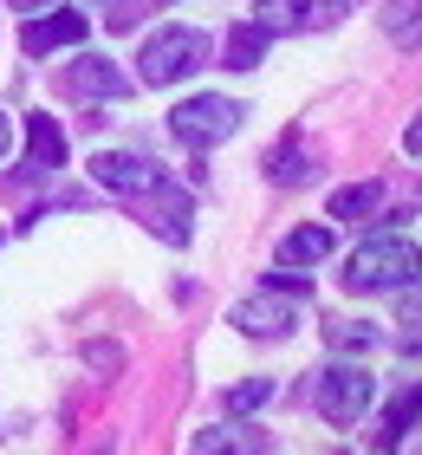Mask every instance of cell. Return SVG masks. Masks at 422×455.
Segmentation results:
<instances>
[{"mask_svg":"<svg viewBox=\"0 0 422 455\" xmlns=\"http://www.w3.org/2000/svg\"><path fill=\"white\" fill-rule=\"evenodd\" d=\"M27 150H33V170H59V163H66V131L33 111L27 117Z\"/></svg>","mask_w":422,"mask_h":455,"instance_id":"obj_11","label":"cell"},{"mask_svg":"<svg viewBox=\"0 0 422 455\" xmlns=\"http://www.w3.org/2000/svg\"><path fill=\"white\" fill-rule=\"evenodd\" d=\"M384 33H390V39H403V46H422V0H410V7L396 0V7L384 13Z\"/></svg>","mask_w":422,"mask_h":455,"instance_id":"obj_16","label":"cell"},{"mask_svg":"<svg viewBox=\"0 0 422 455\" xmlns=\"http://www.w3.org/2000/svg\"><path fill=\"white\" fill-rule=\"evenodd\" d=\"M84 364H98V371H117V345H84Z\"/></svg>","mask_w":422,"mask_h":455,"instance_id":"obj_22","label":"cell"},{"mask_svg":"<svg viewBox=\"0 0 422 455\" xmlns=\"http://www.w3.org/2000/svg\"><path fill=\"white\" fill-rule=\"evenodd\" d=\"M370 397H377V384H370L364 364H331L325 378H319V417L338 423V429H351L357 417H364Z\"/></svg>","mask_w":422,"mask_h":455,"instance_id":"obj_4","label":"cell"},{"mask_svg":"<svg viewBox=\"0 0 422 455\" xmlns=\"http://www.w3.org/2000/svg\"><path fill=\"white\" fill-rule=\"evenodd\" d=\"M163 7H176V0H163Z\"/></svg>","mask_w":422,"mask_h":455,"instance_id":"obj_26","label":"cell"},{"mask_svg":"<svg viewBox=\"0 0 422 455\" xmlns=\"http://www.w3.org/2000/svg\"><path fill=\"white\" fill-rule=\"evenodd\" d=\"M66 92H72V98H131V78H123V72L111 66V59L84 52V59H72Z\"/></svg>","mask_w":422,"mask_h":455,"instance_id":"obj_9","label":"cell"},{"mask_svg":"<svg viewBox=\"0 0 422 455\" xmlns=\"http://www.w3.org/2000/svg\"><path fill=\"white\" fill-rule=\"evenodd\" d=\"M403 150H410V156H422V117H416L410 131H403Z\"/></svg>","mask_w":422,"mask_h":455,"instance_id":"obj_23","label":"cell"},{"mask_svg":"<svg viewBox=\"0 0 422 455\" xmlns=\"http://www.w3.org/2000/svg\"><path fill=\"white\" fill-rule=\"evenodd\" d=\"M92 7H98L104 20H111L117 33H123V27H137V0H92Z\"/></svg>","mask_w":422,"mask_h":455,"instance_id":"obj_20","label":"cell"},{"mask_svg":"<svg viewBox=\"0 0 422 455\" xmlns=\"http://www.w3.org/2000/svg\"><path fill=\"white\" fill-rule=\"evenodd\" d=\"M267 397H273V378H247V384L227 390V410H235V417H253V410H260Z\"/></svg>","mask_w":422,"mask_h":455,"instance_id":"obj_17","label":"cell"},{"mask_svg":"<svg viewBox=\"0 0 422 455\" xmlns=\"http://www.w3.org/2000/svg\"><path fill=\"white\" fill-rule=\"evenodd\" d=\"M235 325L247 339H286L292 325H299V306H292L286 286H267V293H247L235 306Z\"/></svg>","mask_w":422,"mask_h":455,"instance_id":"obj_6","label":"cell"},{"mask_svg":"<svg viewBox=\"0 0 422 455\" xmlns=\"http://www.w3.org/2000/svg\"><path fill=\"white\" fill-rule=\"evenodd\" d=\"M410 280H422V254L403 235H377V241H364L345 260V286L351 293H396V286H410Z\"/></svg>","mask_w":422,"mask_h":455,"instance_id":"obj_1","label":"cell"},{"mask_svg":"<svg viewBox=\"0 0 422 455\" xmlns=\"http://www.w3.org/2000/svg\"><path fill=\"white\" fill-rule=\"evenodd\" d=\"M260 27L267 33H292L299 27V0H260Z\"/></svg>","mask_w":422,"mask_h":455,"instance_id":"obj_18","label":"cell"},{"mask_svg":"<svg viewBox=\"0 0 422 455\" xmlns=\"http://www.w3.org/2000/svg\"><path fill=\"white\" fill-rule=\"evenodd\" d=\"M267 27H260V20H247V27H235V33H227V66H235V72H253V66H260V59H267Z\"/></svg>","mask_w":422,"mask_h":455,"instance_id":"obj_13","label":"cell"},{"mask_svg":"<svg viewBox=\"0 0 422 455\" xmlns=\"http://www.w3.org/2000/svg\"><path fill=\"white\" fill-rule=\"evenodd\" d=\"M241 436H227V429H202V436H195V449L202 455H215V449H235Z\"/></svg>","mask_w":422,"mask_h":455,"instance_id":"obj_21","label":"cell"},{"mask_svg":"<svg viewBox=\"0 0 422 455\" xmlns=\"http://www.w3.org/2000/svg\"><path fill=\"white\" fill-rule=\"evenodd\" d=\"M84 33H92V20H84V13H46V7H39V20H27V33H20V46H27L33 59H46L59 46H78Z\"/></svg>","mask_w":422,"mask_h":455,"instance_id":"obj_8","label":"cell"},{"mask_svg":"<svg viewBox=\"0 0 422 455\" xmlns=\"http://www.w3.org/2000/svg\"><path fill=\"white\" fill-rule=\"evenodd\" d=\"M202 66H208V33H195V27H163V33L143 39V52H137L143 85H176V78L202 72Z\"/></svg>","mask_w":422,"mask_h":455,"instance_id":"obj_2","label":"cell"},{"mask_svg":"<svg viewBox=\"0 0 422 455\" xmlns=\"http://www.w3.org/2000/svg\"><path fill=\"white\" fill-rule=\"evenodd\" d=\"M137 215L150 221V235H163L169 247L188 241V221H195V202H188V189H176V182H150V189L137 196Z\"/></svg>","mask_w":422,"mask_h":455,"instance_id":"obj_5","label":"cell"},{"mask_svg":"<svg viewBox=\"0 0 422 455\" xmlns=\"http://www.w3.org/2000/svg\"><path fill=\"white\" fill-rule=\"evenodd\" d=\"M13 150V124H7V111H0V156Z\"/></svg>","mask_w":422,"mask_h":455,"instance_id":"obj_24","label":"cell"},{"mask_svg":"<svg viewBox=\"0 0 422 455\" xmlns=\"http://www.w3.org/2000/svg\"><path fill=\"white\" fill-rule=\"evenodd\" d=\"M331 345H338V351H370V345H377V332L351 319V325H331Z\"/></svg>","mask_w":422,"mask_h":455,"instance_id":"obj_19","label":"cell"},{"mask_svg":"<svg viewBox=\"0 0 422 455\" xmlns=\"http://www.w3.org/2000/svg\"><path fill=\"white\" fill-rule=\"evenodd\" d=\"M331 254V228H292L280 241V267H319Z\"/></svg>","mask_w":422,"mask_h":455,"instance_id":"obj_12","label":"cell"},{"mask_svg":"<svg viewBox=\"0 0 422 455\" xmlns=\"http://www.w3.org/2000/svg\"><path fill=\"white\" fill-rule=\"evenodd\" d=\"M241 117H247V105H235V98H221V92H202V98H182V105L169 111V131H176L188 150H215V143H227L241 131Z\"/></svg>","mask_w":422,"mask_h":455,"instance_id":"obj_3","label":"cell"},{"mask_svg":"<svg viewBox=\"0 0 422 455\" xmlns=\"http://www.w3.org/2000/svg\"><path fill=\"white\" fill-rule=\"evenodd\" d=\"M267 176H273V182H286V189H292V182H306V176H312V156H306V150H299V143H292V137H286V143H280V150H273V156H267Z\"/></svg>","mask_w":422,"mask_h":455,"instance_id":"obj_15","label":"cell"},{"mask_svg":"<svg viewBox=\"0 0 422 455\" xmlns=\"http://www.w3.org/2000/svg\"><path fill=\"white\" fill-rule=\"evenodd\" d=\"M92 176H98L111 196H123V202H137L150 182H163L156 163H150V156H131V150H104V156H92Z\"/></svg>","mask_w":422,"mask_h":455,"instance_id":"obj_7","label":"cell"},{"mask_svg":"<svg viewBox=\"0 0 422 455\" xmlns=\"http://www.w3.org/2000/svg\"><path fill=\"white\" fill-rule=\"evenodd\" d=\"M13 13H39V7H52V0H7Z\"/></svg>","mask_w":422,"mask_h":455,"instance_id":"obj_25","label":"cell"},{"mask_svg":"<svg viewBox=\"0 0 422 455\" xmlns=\"http://www.w3.org/2000/svg\"><path fill=\"white\" fill-rule=\"evenodd\" d=\"M416 417H422V378H416L410 390H396V397H390L384 423L370 429V449H396V443H403L410 429H416Z\"/></svg>","mask_w":422,"mask_h":455,"instance_id":"obj_10","label":"cell"},{"mask_svg":"<svg viewBox=\"0 0 422 455\" xmlns=\"http://www.w3.org/2000/svg\"><path fill=\"white\" fill-rule=\"evenodd\" d=\"M377 209H384V189H377V182H351V189L331 196V221H364Z\"/></svg>","mask_w":422,"mask_h":455,"instance_id":"obj_14","label":"cell"}]
</instances>
